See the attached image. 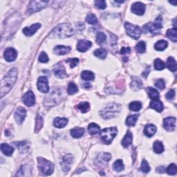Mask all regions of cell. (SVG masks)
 <instances>
[{
	"label": "cell",
	"instance_id": "cell-1",
	"mask_svg": "<svg viewBox=\"0 0 177 177\" xmlns=\"http://www.w3.org/2000/svg\"><path fill=\"white\" fill-rule=\"evenodd\" d=\"M17 79V69L13 68L9 71L8 74L2 79L1 84V97L7 94L13 87Z\"/></svg>",
	"mask_w": 177,
	"mask_h": 177
},
{
	"label": "cell",
	"instance_id": "cell-2",
	"mask_svg": "<svg viewBox=\"0 0 177 177\" xmlns=\"http://www.w3.org/2000/svg\"><path fill=\"white\" fill-rule=\"evenodd\" d=\"M74 33V29L68 24H61L57 26L52 31L51 35H49L51 38H58V39H64L71 37Z\"/></svg>",
	"mask_w": 177,
	"mask_h": 177
},
{
	"label": "cell",
	"instance_id": "cell-3",
	"mask_svg": "<svg viewBox=\"0 0 177 177\" xmlns=\"http://www.w3.org/2000/svg\"><path fill=\"white\" fill-rule=\"evenodd\" d=\"M121 106L118 104L112 103L104 109L103 110H102L101 116L104 119L112 118L121 112Z\"/></svg>",
	"mask_w": 177,
	"mask_h": 177
},
{
	"label": "cell",
	"instance_id": "cell-4",
	"mask_svg": "<svg viewBox=\"0 0 177 177\" xmlns=\"http://www.w3.org/2000/svg\"><path fill=\"white\" fill-rule=\"evenodd\" d=\"M38 168L45 175H50L53 173L54 166L53 163L50 161L43 158H38Z\"/></svg>",
	"mask_w": 177,
	"mask_h": 177
},
{
	"label": "cell",
	"instance_id": "cell-5",
	"mask_svg": "<svg viewBox=\"0 0 177 177\" xmlns=\"http://www.w3.org/2000/svg\"><path fill=\"white\" fill-rule=\"evenodd\" d=\"M118 129L116 128H109L104 129L101 132L102 140L105 144H110L113 138L117 135Z\"/></svg>",
	"mask_w": 177,
	"mask_h": 177
},
{
	"label": "cell",
	"instance_id": "cell-6",
	"mask_svg": "<svg viewBox=\"0 0 177 177\" xmlns=\"http://www.w3.org/2000/svg\"><path fill=\"white\" fill-rule=\"evenodd\" d=\"M124 27H125L126 31L128 35L134 39L137 40L140 38V34H141V30L138 26H135L129 22H126L124 24Z\"/></svg>",
	"mask_w": 177,
	"mask_h": 177
},
{
	"label": "cell",
	"instance_id": "cell-7",
	"mask_svg": "<svg viewBox=\"0 0 177 177\" xmlns=\"http://www.w3.org/2000/svg\"><path fill=\"white\" fill-rule=\"evenodd\" d=\"M48 4V2H44V1H32L29 4L28 7V13H33L35 12H38L42 8L46 7V6Z\"/></svg>",
	"mask_w": 177,
	"mask_h": 177
},
{
	"label": "cell",
	"instance_id": "cell-8",
	"mask_svg": "<svg viewBox=\"0 0 177 177\" xmlns=\"http://www.w3.org/2000/svg\"><path fill=\"white\" fill-rule=\"evenodd\" d=\"M162 28V25L160 22H156L154 23H149L146 25H145L144 29L146 31L150 32L153 35H156L160 32V30Z\"/></svg>",
	"mask_w": 177,
	"mask_h": 177
},
{
	"label": "cell",
	"instance_id": "cell-9",
	"mask_svg": "<svg viewBox=\"0 0 177 177\" xmlns=\"http://www.w3.org/2000/svg\"><path fill=\"white\" fill-rule=\"evenodd\" d=\"M38 88L41 92L47 93L49 91L48 80L46 77H40L38 80Z\"/></svg>",
	"mask_w": 177,
	"mask_h": 177
},
{
	"label": "cell",
	"instance_id": "cell-10",
	"mask_svg": "<svg viewBox=\"0 0 177 177\" xmlns=\"http://www.w3.org/2000/svg\"><path fill=\"white\" fill-rule=\"evenodd\" d=\"M22 100H23V102L25 105L28 106H33L35 105V95H34V94L31 91H29V92H26V94L24 95L23 98H22Z\"/></svg>",
	"mask_w": 177,
	"mask_h": 177
},
{
	"label": "cell",
	"instance_id": "cell-11",
	"mask_svg": "<svg viewBox=\"0 0 177 177\" xmlns=\"http://www.w3.org/2000/svg\"><path fill=\"white\" fill-rule=\"evenodd\" d=\"M176 124V118L174 117H167L163 121V127L167 131H172L174 130Z\"/></svg>",
	"mask_w": 177,
	"mask_h": 177
},
{
	"label": "cell",
	"instance_id": "cell-12",
	"mask_svg": "<svg viewBox=\"0 0 177 177\" xmlns=\"http://www.w3.org/2000/svg\"><path fill=\"white\" fill-rule=\"evenodd\" d=\"M26 115V111L23 107H19L15 112L14 117L16 122L18 124L22 123V122L24 121Z\"/></svg>",
	"mask_w": 177,
	"mask_h": 177
},
{
	"label": "cell",
	"instance_id": "cell-13",
	"mask_svg": "<svg viewBox=\"0 0 177 177\" xmlns=\"http://www.w3.org/2000/svg\"><path fill=\"white\" fill-rule=\"evenodd\" d=\"M17 53L13 48H8L4 51V58L8 62H13L17 58Z\"/></svg>",
	"mask_w": 177,
	"mask_h": 177
},
{
	"label": "cell",
	"instance_id": "cell-14",
	"mask_svg": "<svg viewBox=\"0 0 177 177\" xmlns=\"http://www.w3.org/2000/svg\"><path fill=\"white\" fill-rule=\"evenodd\" d=\"M145 10V6L141 2H136L134 4L131 6V11L138 15H142L144 14Z\"/></svg>",
	"mask_w": 177,
	"mask_h": 177
},
{
	"label": "cell",
	"instance_id": "cell-15",
	"mask_svg": "<svg viewBox=\"0 0 177 177\" xmlns=\"http://www.w3.org/2000/svg\"><path fill=\"white\" fill-rule=\"evenodd\" d=\"M92 42L88 40H80L77 45V49L80 52H86L92 46Z\"/></svg>",
	"mask_w": 177,
	"mask_h": 177
},
{
	"label": "cell",
	"instance_id": "cell-16",
	"mask_svg": "<svg viewBox=\"0 0 177 177\" xmlns=\"http://www.w3.org/2000/svg\"><path fill=\"white\" fill-rule=\"evenodd\" d=\"M41 24L39 23L31 25L30 27H26L23 29V33L26 36H31L40 28Z\"/></svg>",
	"mask_w": 177,
	"mask_h": 177
},
{
	"label": "cell",
	"instance_id": "cell-17",
	"mask_svg": "<svg viewBox=\"0 0 177 177\" xmlns=\"http://www.w3.org/2000/svg\"><path fill=\"white\" fill-rule=\"evenodd\" d=\"M53 71L54 74H55V76L59 78H64L67 76L64 67L60 64H58L55 66Z\"/></svg>",
	"mask_w": 177,
	"mask_h": 177
},
{
	"label": "cell",
	"instance_id": "cell-18",
	"mask_svg": "<svg viewBox=\"0 0 177 177\" xmlns=\"http://www.w3.org/2000/svg\"><path fill=\"white\" fill-rule=\"evenodd\" d=\"M72 160L73 157L71 154H67V155L64 156L62 162L61 164H62V168L64 170V172L69 171V170L70 169V165H71L72 163Z\"/></svg>",
	"mask_w": 177,
	"mask_h": 177
},
{
	"label": "cell",
	"instance_id": "cell-19",
	"mask_svg": "<svg viewBox=\"0 0 177 177\" xmlns=\"http://www.w3.org/2000/svg\"><path fill=\"white\" fill-rule=\"evenodd\" d=\"M71 51V47L69 46H65L62 45L60 46H57L54 49V53L57 56H63L67 54L69 52Z\"/></svg>",
	"mask_w": 177,
	"mask_h": 177
},
{
	"label": "cell",
	"instance_id": "cell-20",
	"mask_svg": "<svg viewBox=\"0 0 177 177\" xmlns=\"http://www.w3.org/2000/svg\"><path fill=\"white\" fill-rule=\"evenodd\" d=\"M149 106L151 108L154 109L158 112H161L163 110V103L158 99H154L151 101Z\"/></svg>",
	"mask_w": 177,
	"mask_h": 177
},
{
	"label": "cell",
	"instance_id": "cell-21",
	"mask_svg": "<svg viewBox=\"0 0 177 177\" xmlns=\"http://www.w3.org/2000/svg\"><path fill=\"white\" fill-rule=\"evenodd\" d=\"M156 131V128L155 125L152 124H148L145 127L144 133L148 137H152V136L155 134Z\"/></svg>",
	"mask_w": 177,
	"mask_h": 177
},
{
	"label": "cell",
	"instance_id": "cell-22",
	"mask_svg": "<svg viewBox=\"0 0 177 177\" xmlns=\"http://www.w3.org/2000/svg\"><path fill=\"white\" fill-rule=\"evenodd\" d=\"M68 123V120L65 118H56L54 120L53 124L57 128H63L67 125Z\"/></svg>",
	"mask_w": 177,
	"mask_h": 177
},
{
	"label": "cell",
	"instance_id": "cell-23",
	"mask_svg": "<svg viewBox=\"0 0 177 177\" xmlns=\"http://www.w3.org/2000/svg\"><path fill=\"white\" fill-rule=\"evenodd\" d=\"M132 140H133L132 134H131L130 131H128V133L126 134V135L124 136L123 140H122V144L124 147H128L131 143H132Z\"/></svg>",
	"mask_w": 177,
	"mask_h": 177
},
{
	"label": "cell",
	"instance_id": "cell-24",
	"mask_svg": "<svg viewBox=\"0 0 177 177\" xmlns=\"http://www.w3.org/2000/svg\"><path fill=\"white\" fill-rule=\"evenodd\" d=\"M1 150L5 155L9 156L12 155L13 152H14V149L8 144L3 143L1 145Z\"/></svg>",
	"mask_w": 177,
	"mask_h": 177
},
{
	"label": "cell",
	"instance_id": "cell-25",
	"mask_svg": "<svg viewBox=\"0 0 177 177\" xmlns=\"http://www.w3.org/2000/svg\"><path fill=\"white\" fill-rule=\"evenodd\" d=\"M142 85V81L140 80L139 78H136V77H134L132 78V82H131V88L135 91H138L139 90L140 88H141Z\"/></svg>",
	"mask_w": 177,
	"mask_h": 177
},
{
	"label": "cell",
	"instance_id": "cell-26",
	"mask_svg": "<svg viewBox=\"0 0 177 177\" xmlns=\"http://www.w3.org/2000/svg\"><path fill=\"white\" fill-rule=\"evenodd\" d=\"M167 67L170 70V71L175 72L176 71V62L172 57H170L167 60Z\"/></svg>",
	"mask_w": 177,
	"mask_h": 177
},
{
	"label": "cell",
	"instance_id": "cell-27",
	"mask_svg": "<svg viewBox=\"0 0 177 177\" xmlns=\"http://www.w3.org/2000/svg\"><path fill=\"white\" fill-rule=\"evenodd\" d=\"M85 133V129L83 128H74L71 130V135L75 138H78L82 136Z\"/></svg>",
	"mask_w": 177,
	"mask_h": 177
},
{
	"label": "cell",
	"instance_id": "cell-28",
	"mask_svg": "<svg viewBox=\"0 0 177 177\" xmlns=\"http://www.w3.org/2000/svg\"><path fill=\"white\" fill-rule=\"evenodd\" d=\"M100 127L96 123H91L88 127V131L91 135L96 134L100 132Z\"/></svg>",
	"mask_w": 177,
	"mask_h": 177
},
{
	"label": "cell",
	"instance_id": "cell-29",
	"mask_svg": "<svg viewBox=\"0 0 177 177\" xmlns=\"http://www.w3.org/2000/svg\"><path fill=\"white\" fill-rule=\"evenodd\" d=\"M147 93H148V96H149V98L152 100L159 98V93H158V91L155 89V88H154L152 87H149L147 88Z\"/></svg>",
	"mask_w": 177,
	"mask_h": 177
},
{
	"label": "cell",
	"instance_id": "cell-30",
	"mask_svg": "<svg viewBox=\"0 0 177 177\" xmlns=\"http://www.w3.org/2000/svg\"><path fill=\"white\" fill-rule=\"evenodd\" d=\"M176 32H177V29L176 27H174V28H173L169 29V30L167 31V33H166L167 38H170V39L173 41V42H176L177 41Z\"/></svg>",
	"mask_w": 177,
	"mask_h": 177
},
{
	"label": "cell",
	"instance_id": "cell-31",
	"mask_svg": "<svg viewBox=\"0 0 177 177\" xmlns=\"http://www.w3.org/2000/svg\"><path fill=\"white\" fill-rule=\"evenodd\" d=\"M167 44H168V43L165 40H160L156 43L154 48L156 49V50H157V51H162L167 48Z\"/></svg>",
	"mask_w": 177,
	"mask_h": 177
},
{
	"label": "cell",
	"instance_id": "cell-32",
	"mask_svg": "<svg viewBox=\"0 0 177 177\" xmlns=\"http://www.w3.org/2000/svg\"><path fill=\"white\" fill-rule=\"evenodd\" d=\"M113 170L118 172L122 171V170H123L124 168V164H123V163H122V160H120V159L116 160L113 165Z\"/></svg>",
	"mask_w": 177,
	"mask_h": 177
},
{
	"label": "cell",
	"instance_id": "cell-33",
	"mask_svg": "<svg viewBox=\"0 0 177 177\" xmlns=\"http://www.w3.org/2000/svg\"><path fill=\"white\" fill-rule=\"evenodd\" d=\"M81 77L85 80H93L94 79V74L92 71H84L82 73Z\"/></svg>",
	"mask_w": 177,
	"mask_h": 177
},
{
	"label": "cell",
	"instance_id": "cell-34",
	"mask_svg": "<svg viewBox=\"0 0 177 177\" xmlns=\"http://www.w3.org/2000/svg\"><path fill=\"white\" fill-rule=\"evenodd\" d=\"M138 115H131L129 116L126 119V124L128 126H134L138 119Z\"/></svg>",
	"mask_w": 177,
	"mask_h": 177
},
{
	"label": "cell",
	"instance_id": "cell-35",
	"mask_svg": "<svg viewBox=\"0 0 177 177\" xmlns=\"http://www.w3.org/2000/svg\"><path fill=\"white\" fill-rule=\"evenodd\" d=\"M68 94L69 95H73L76 94L78 92V87L74 82H70L68 86L67 89Z\"/></svg>",
	"mask_w": 177,
	"mask_h": 177
},
{
	"label": "cell",
	"instance_id": "cell-36",
	"mask_svg": "<svg viewBox=\"0 0 177 177\" xmlns=\"http://www.w3.org/2000/svg\"><path fill=\"white\" fill-rule=\"evenodd\" d=\"M154 150L156 153L160 154L164 151V147L161 142L160 141H156L154 143Z\"/></svg>",
	"mask_w": 177,
	"mask_h": 177
},
{
	"label": "cell",
	"instance_id": "cell-37",
	"mask_svg": "<svg viewBox=\"0 0 177 177\" xmlns=\"http://www.w3.org/2000/svg\"><path fill=\"white\" fill-rule=\"evenodd\" d=\"M77 108L79 110H80L82 113H87L89 110L90 105L87 102H84V103H81L79 104L78 106H77Z\"/></svg>",
	"mask_w": 177,
	"mask_h": 177
},
{
	"label": "cell",
	"instance_id": "cell-38",
	"mask_svg": "<svg viewBox=\"0 0 177 177\" xmlns=\"http://www.w3.org/2000/svg\"><path fill=\"white\" fill-rule=\"evenodd\" d=\"M94 55L100 59H105L107 55V52L103 49H98L94 51Z\"/></svg>",
	"mask_w": 177,
	"mask_h": 177
},
{
	"label": "cell",
	"instance_id": "cell-39",
	"mask_svg": "<svg viewBox=\"0 0 177 177\" xmlns=\"http://www.w3.org/2000/svg\"><path fill=\"white\" fill-rule=\"evenodd\" d=\"M129 107V110L131 111L138 112V111L140 110V109L142 108V104L140 103V102H138V101L133 102V103H130Z\"/></svg>",
	"mask_w": 177,
	"mask_h": 177
},
{
	"label": "cell",
	"instance_id": "cell-40",
	"mask_svg": "<svg viewBox=\"0 0 177 177\" xmlns=\"http://www.w3.org/2000/svg\"><path fill=\"white\" fill-rule=\"evenodd\" d=\"M165 67V63L163 62L162 60H160V59H156V60L154 61V68L156 70H163L164 69Z\"/></svg>",
	"mask_w": 177,
	"mask_h": 177
},
{
	"label": "cell",
	"instance_id": "cell-41",
	"mask_svg": "<svg viewBox=\"0 0 177 177\" xmlns=\"http://www.w3.org/2000/svg\"><path fill=\"white\" fill-rule=\"evenodd\" d=\"M136 50L140 53H144V52H145V50H146V44H145V43L142 42V41L138 42L136 46Z\"/></svg>",
	"mask_w": 177,
	"mask_h": 177
},
{
	"label": "cell",
	"instance_id": "cell-42",
	"mask_svg": "<svg viewBox=\"0 0 177 177\" xmlns=\"http://www.w3.org/2000/svg\"><path fill=\"white\" fill-rule=\"evenodd\" d=\"M106 41V35L103 32H98L96 35V42L98 44H101Z\"/></svg>",
	"mask_w": 177,
	"mask_h": 177
},
{
	"label": "cell",
	"instance_id": "cell-43",
	"mask_svg": "<svg viewBox=\"0 0 177 177\" xmlns=\"http://www.w3.org/2000/svg\"><path fill=\"white\" fill-rule=\"evenodd\" d=\"M86 21H87V23L90 24H96L98 22V20L94 14H89L87 15V18H86Z\"/></svg>",
	"mask_w": 177,
	"mask_h": 177
},
{
	"label": "cell",
	"instance_id": "cell-44",
	"mask_svg": "<svg viewBox=\"0 0 177 177\" xmlns=\"http://www.w3.org/2000/svg\"><path fill=\"white\" fill-rule=\"evenodd\" d=\"M167 172L170 175H175L176 174V166L175 164H170L167 169Z\"/></svg>",
	"mask_w": 177,
	"mask_h": 177
},
{
	"label": "cell",
	"instance_id": "cell-45",
	"mask_svg": "<svg viewBox=\"0 0 177 177\" xmlns=\"http://www.w3.org/2000/svg\"><path fill=\"white\" fill-rule=\"evenodd\" d=\"M140 170H141L142 172H145V173H147V172H149L150 170V167H149L148 163L145 160H142L141 163V166H140Z\"/></svg>",
	"mask_w": 177,
	"mask_h": 177
},
{
	"label": "cell",
	"instance_id": "cell-46",
	"mask_svg": "<svg viewBox=\"0 0 177 177\" xmlns=\"http://www.w3.org/2000/svg\"><path fill=\"white\" fill-rule=\"evenodd\" d=\"M95 5L98 8L100 9H105L106 7V2L103 0H97L95 2Z\"/></svg>",
	"mask_w": 177,
	"mask_h": 177
},
{
	"label": "cell",
	"instance_id": "cell-47",
	"mask_svg": "<svg viewBox=\"0 0 177 177\" xmlns=\"http://www.w3.org/2000/svg\"><path fill=\"white\" fill-rule=\"evenodd\" d=\"M66 62L69 63L70 64V67L71 68H74L78 64L79 60L78 58H71L68 59L67 60H66Z\"/></svg>",
	"mask_w": 177,
	"mask_h": 177
},
{
	"label": "cell",
	"instance_id": "cell-48",
	"mask_svg": "<svg viewBox=\"0 0 177 177\" xmlns=\"http://www.w3.org/2000/svg\"><path fill=\"white\" fill-rule=\"evenodd\" d=\"M155 87L159 88V89H163L165 87V82L163 79H158L155 82Z\"/></svg>",
	"mask_w": 177,
	"mask_h": 177
},
{
	"label": "cell",
	"instance_id": "cell-49",
	"mask_svg": "<svg viewBox=\"0 0 177 177\" xmlns=\"http://www.w3.org/2000/svg\"><path fill=\"white\" fill-rule=\"evenodd\" d=\"M39 61L42 63H46L47 62H48L49 58L46 53H44V52H42V53H40V55L39 56Z\"/></svg>",
	"mask_w": 177,
	"mask_h": 177
},
{
	"label": "cell",
	"instance_id": "cell-50",
	"mask_svg": "<svg viewBox=\"0 0 177 177\" xmlns=\"http://www.w3.org/2000/svg\"><path fill=\"white\" fill-rule=\"evenodd\" d=\"M100 160H103L104 162H108L111 158V155L108 153H103L99 156Z\"/></svg>",
	"mask_w": 177,
	"mask_h": 177
},
{
	"label": "cell",
	"instance_id": "cell-51",
	"mask_svg": "<svg viewBox=\"0 0 177 177\" xmlns=\"http://www.w3.org/2000/svg\"><path fill=\"white\" fill-rule=\"evenodd\" d=\"M43 124V121L42 117L40 116H38L37 118V122H36V129H37V131L40 130L41 128L42 127Z\"/></svg>",
	"mask_w": 177,
	"mask_h": 177
},
{
	"label": "cell",
	"instance_id": "cell-52",
	"mask_svg": "<svg viewBox=\"0 0 177 177\" xmlns=\"http://www.w3.org/2000/svg\"><path fill=\"white\" fill-rule=\"evenodd\" d=\"M166 97L167 99L168 100H172L174 98V97H175V92H174V89H171L170 91H169L168 92H167V94H166Z\"/></svg>",
	"mask_w": 177,
	"mask_h": 177
},
{
	"label": "cell",
	"instance_id": "cell-53",
	"mask_svg": "<svg viewBox=\"0 0 177 177\" xmlns=\"http://www.w3.org/2000/svg\"><path fill=\"white\" fill-rule=\"evenodd\" d=\"M131 52V49L129 47H122L121 51V53L125 55V54H128Z\"/></svg>",
	"mask_w": 177,
	"mask_h": 177
},
{
	"label": "cell",
	"instance_id": "cell-54",
	"mask_svg": "<svg viewBox=\"0 0 177 177\" xmlns=\"http://www.w3.org/2000/svg\"><path fill=\"white\" fill-rule=\"evenodd\" d=\"M156 171L158 172H159V173H164L165 172H166V169H165V167L164 166H160V167H158L157 169H156Z\"/></svg>",
	"mask_w": 177,
	"mask_h": 177
},
{
	"label": "cell",
	"instance_id": "cell-55",
	"mask_svg": "<svg viewBox=\"0 0 177 177\" xmlns=\"http://www.w3.org/2000/svg\"><path fill=\"white\" fill-rule=\"evenodd\" d=\"M82 86H84V87H85V88H87L91 87V85H90V84H88V83H87V84H85V85H82Z\"/></svg>",
	"mask_w": 177,
	"mask_h": 177
},
{
	"label": "cell",
	"instance_id": "cell-56",
	"mask_svg": "<svg viewBox=\"0 0 177 177\" xmlns=\"http://www.w3.org/2000/svg\"><path fill=\"white\" fill-rule=\"evenodd\" d=\"M170 3L174 4V6L176 5V2H170Z\"/></svg>",
	"mask_w": 177,
	"mask_h": 177
}]
</instances>
